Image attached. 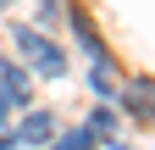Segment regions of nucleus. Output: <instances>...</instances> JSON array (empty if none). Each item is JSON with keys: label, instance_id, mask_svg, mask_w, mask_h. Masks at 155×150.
<instances>
[{"label": "nucleus", "instance_id": "nucleus-5", "mask_svg": "<svg viewBox=\"0 0 155 150\" xmlns=\"http://www.w3.org/2000/svg\"><path fill=\"white\" fill-rule=\"evenodd\" d=\"M94 145V134H89V128H78V134H67L61 145H50V150H89Z\"/></svg>", "mask_w": 155, "mask_h": 150}, {"label": "nucleus", "instance_id": "nucleus-3", "mask_svg": "<svg viewBox=\"0 0 155 150\" xmlns=\"http://www.w3.org/2000/svg\"><path fill=\"white\" fill-rule=\"evenodd\" d=\"M0 89H6V100L11 106H28V78H22V67H11V61H0Z\"/></svg>", "mask_w": 155, "mask_h": 150}, {"label": "nucleus", "instance_id": "nucleus-1", "mask_svg": "<svg viewBox=\"0 0 155 150\" xmlns=\"http://www.w3.org/2000/svg\"><path fill=\"white\" fill-rule=\"evenodd\" d=\"M11 39H17V50H22L28 61H33L39 72H45V78H61V72H67V56L55 50V45H50V39H45L39 28H17Z\"/></svg>", "mask_w": 155, "mask_h": 150}, {"label": "nucleus", "instance_id": "nucleus-2", "mask_svg": "<svg viewBox=\"0 0 155 150\" xmlns=\"http://www.w3.org/2000/svg\"><path fill=\"white\" fill-rule=\"evenodd\" d=\"M122 106H127L133 122H155V78H133L122 89Z\"/></svg>", "mask_w": 155, "mask_h": 150}, {"label": "nucleus", "instance_id": "nucleus-6", "mask_svg": "<svg viewBox=\"0 0 155 150\" xmlns=\"http://www.w3.org/2000/svg\"><path fill=\"white\" fill-rule=\"evenodd\" d=\"M6 106H11V100H6V95H0V122H6Z\"/></svg>", "mask_w": 155, "mask_h": 150}, {"label": "nucleus", "instance_id": "nucleus-7", "mask_svg": "<svg viewBox=\"0 0 155 150\" xmlns=\"http://www.w3.org/2000/svg\"><path fill=\"white\" fill-rule=\"evenodd\" d=\"M0 150H11V139H0Z\"/></svg>", "mask_w": 155, "mask_h": 150}, {"label": "nucleus", "instance_id": "nucleus-8", "mask_svg": "<svg viewBox=\"0 0 155 150\" xmlns=\"http://www.w3.org/2000/svg\"><path fill=\"white\" fill-rule=\"evenodd\" d=\"M0 6H6V0H0Z\"/></svg>", "mask_w": 155, "mask_h": 150}, {"label": "nucleus", "instance_id": "nucleus-4", "mask_svg": "<svg viewBox=\"0 0 155 150\" xmlns=\"http://www.w3.org/2000/svg\"><path fill=\"white\" fill-rule=\"evenodd\" d=\"M17 139H28V145H50V139H55V122H50V111H33V117L17 128Z\"/></svg>", "mask_w": 155, "mask_h": 150}]
</instances>
